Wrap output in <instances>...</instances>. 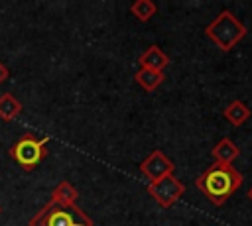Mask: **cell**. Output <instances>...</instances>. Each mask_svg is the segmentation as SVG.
I'll return each instance as SVG.
<instances>
[{
	"instance_id": "cell-10",
	"label": "cell",
	"mask_w": 252,
	"mask_h": 226,
	"mask_svg": "<svg viewBox=\"0 0 252 226\" xmlns=\"http://www.w3.org/2000/svg\"><path fill=\"white\" fill-rule=\"evenodd\" d=\"M79 198V193L77 189L69 183V181H59L55 185V189L51 191V198L53 202H59V204H75Z\"/></svg>"
},
{
	"instance_id": "cell-11",
	"label": "cell",
	"mask_w": 252,
	"mask_h": 226,
	"mask_svg": "<svg viewBox=\"0 0 252 226\" xmlns=\"http://www.w3.org/2000/svg\"><path fill=\"white\" fill-rule=\"evenodd\" d=\"M248 116H250V110H248V106H246L242 100H232V102L224 108V118H226L232 126L244 124V122L248 120Z\"/></svg>"
},
{
	"instance_id": "cell-1",
	"label": "cell",
	"mask_w": 252,
	"mask_h": 226,
	"mask_svg": "<svg viewBox=\"0 0 252 226\" xmlns=\"http://www.w3.org/2000/svg\"><path fill=\"white\" fill-rule=\"evenodd\" d=\"M197 189L217 206L224 204L226 198L236 193L242 185V175L226 163H213L195 181Z\"/></svg>"
},
{
	"instance_id": "cell-15",
	"label": "cell",
	"mask_w": 252,
	"mask_h": 226,
	"mask_svg": "<svg viewBox=\"0 0 252 226\" xmlns=\"http://www.w3.org/2000/svg\"><path fill=\"white\" fill-rule=\"evenodd\" d=\"M248 198L252 200V189H248Z\"/></svg>"
},
{
	"instance_id": "cell-6",
	"label": "cell",
	"mask_w": 252,
	"mask_h": 226,
	"mask_svg": "<svg viewBox=\"0 0 252 226\" xmlns=\"http://www.w3.org/2000/svg\"><path fill=\"white\" fill-rule=\"evenodd\" d=\"M140 171L148 177V183H154V181H159L165 175H171L173 173V163L167 159V155L163 151L156 149L140 163Z\"/></svg>"
},
{
	"instance_id": "cell-3",
	"label": "cell",
	"mask_w": 252,
	"mask_h": 226,
	"mask_svg": "<svg viewBox=\"0 0 252 226\" xmlns=\"http://www.w3.org/2000/svg\"><path fill=\"white\" fill-rule=\"evenodd\" d=\"M205 33L213 39V43L217 47H220L222 51H230L238 41L244 39L246 35V28L244 24L230 12V10H222L207 28Z\"/></svg>"
},
{
	"instance_id": "cell-7",
	"label": "cell",
	"mask_w": 252,
	"mask_h": 226,
	"mask_svg": "<svg viewBox=\"0 0 252 226\" xmlns=\"http://www.w3.org/2000/svg\"><path fill=\"white\" fill-rule=\"evenodd\" d=\"M138 63H140V69H152V71H161V73H163V69H165L167 63H169V57H167L158 45H150V47L140 55Z\"/></svg>"
},
{
	"instance_id": "cell-8",
	"label": "cell",
	"mask_w": 252,
	"mask_h": 226,
	"mask_svg": "<svg viewBox=\"0 0 252 226\" xmlns=\"http://www.w3.org/2000/svg\"><path fill=\"white\" fill-rule=\"evenodd\" d=\"M213 157H215V163H226V165H232V161L240 155V149L234 141H230L228 138H222L220 141H217V145L211 149Z\"/></svg>"
},
{
	"instance_id": "cell-13",
	"label": "cell",
	"mask_w": 252,
	"mask_h": 226,
	"mask_svg": "<svg viewBox=\"0 0 252 226\" xmlns=\"http://www.w3.org/2000/svg\"><path fill=\"white\" fill-rule=\"evenodd\" d=\"M158 6L152 2V0H136L132 6H130V12L140 20V22H148L154 14H156Z\"/></svg>"
},
{
	"instance_id": "cell-4",
	"label": "cell",
	"mask_w": 252,
	"mask_h": 226,
	"mask_svg": "<svg viewBox=\"0 0 252 226\" xmlns=\"http://www.w3.org/2000/svg\"><path fill=\"white\" fill-rule=\"evenodd\" d=\"M47 141L49 138H37L35 134L26 132L8 147V153L24 171H33L39 161L47 157Z\"/></svg>"
},
{
	"instance_id": "cell-5",
	"label": "cell",
	"mask_w": 252,
	"mask_h": 226,
	"mask_svg": "<svg viewBox=\"0 0 252 226\" xmlns=\"http://www.w3.org/2000/svg\"><path fill=\"white\" fill-rule=\"evenodd\" d=\"M148 193L152 195V198L161 206V208H169L171 204H175L179 200V197L183 195L185 187L175 179V175H165L159 181L148 183Z\"/></svg>"
},
{
	"instance_id": "cell-2",
	"label": "cell",
	"mask_w": 252,
	"mask_h": 226,
	"mask_svg": "<svg viewBox=\"0 0 252 226\" xmlns=\"http://www.w3.org/2000/svg\"><path fill=\"white\" fill-rule=\"evenodd\" d=\"M30 226H93V220L77 204H59L49 200L30 218Z\"/></svg>"
},
{
	"instance_id": "cell-12",
	"label": "cell",
	"mask_w": 252,
	"mask_h": 226,
	"mask_svg": "<svg viewBox=\"0 0 252 226\" xmlns=\"http://www.w3.org/2000/svg\"><path fill=\"white\" fill-rule=\"evenodd\" d=\"M163 73L161 71H152V69H140L136 73V83L144 88V90H154L163 83Z\"/></svg>"
},
{
	"instance_id": "cell-9",
	"label": "cell",
	"mask_w": 252,
	"mask_h": 226,
	"mask_svg": "<svg viewBox=\"0 0 252 226\" xmlns=\"http://www.w3.org/2000/svg\"><path fill=\"white\" fill-rule=\"evenodd\" d=\"M22 112V102L12 94V92H4L0 94V118L4 122H12L20 116Z\"/></svg>"
},
{
	"instance_id": "cell-14",
	"label": "cell",
	"mask_w": 252,
	"mask_h": 226,
	"mask_svg": "<svg viewBox=\"0 0 252 226\" xmlns=\"http://www.w3.org/2000/svg\"><path fill=\"white\" fill-rule=\"evenodd\" d=\"M8 77H10V69L0 61V85H2L4 81H8Z\"/></svg>"
},
{
	"instance_id": "cell-16",
	"label": "cell",
	"mask_w": 252,
	"mask_h": 226,
	"mask_svg": "<svg viewBox=\"0 0 252 226\" xmlns=\"http://www.w3.org/2000/svg\"><path fill=\"white\" fill-rule=\"evenodd\" d=\"M0 214H2V206H0Z\"/></svg>"
}]
</instances>
